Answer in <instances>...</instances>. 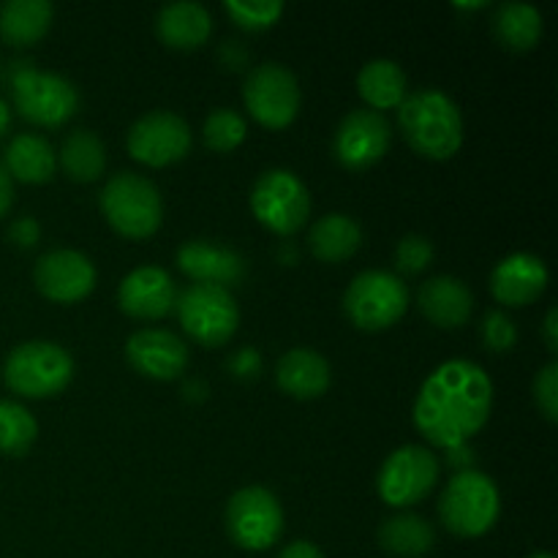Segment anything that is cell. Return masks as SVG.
Instances as JSON below:
<instances>
[{"mask_svg":"<svg viewBox=\"0 0 558 558\" xmlns=\"http://www.w3.org/2000/svg\"><path fill=\"white\" fill-rule=\"evenodd\" d=\"M494 407V381L472 360H447L423 381L414 425L441 450L469 445L485 428Z\"/></svg>","mask_w":558,"mask_h":558,"instance_id":"1","label":"cell"},{"mask_svg":"<svg viewBox=\"0 0 558 558\" xmlns=\"http://www.w3.org/2000/svg\"><path fill=\"white\" fill-rule=\"evenodd\" d=\"M398 125L407 145L430 161H447L463 145L461 109L436 87L409 93L398 107Z\"/></svg>","mask_w":558,"mask_h":558,"instance_id":"2","label":"cell"},{"mask_svg":"<svg viewBox=\"0 0 558 558\" xmlns=\"http://www.w3.org/2000/svg\"><path fill=\"white\" fill-rule=\"evenodd\" d=\"M104 218L109 227L129 240H147L161 229L163 202L156 185L136 172H118L101 189Z\"/></svg>","mask_w":558,"mask_h":558,"instance_id":"3","label":"cell"},{"mask_svg":"<svg viewBox=\"0 0 558 558\" xmlns=\"http://www.w3.org/2000/svg\"><path fill=\"white\" fill-rule=\"evenodd\" d=\"M501 512V496L494 480L483 472H458L447 483L439 499V518L456 537L474 539L496 526Z\"/></svg>","mask_w":558,"mask_h":558,"instance_id":"4","label":"cell"},{"mask_svg":"<svg viewBox=\"0 0 558 558\" xmlns=\"http://www.w3.org/2000/svg\"><path fill=\"white\" fill-rule=\"evenodd\" d=\"M3 379L22 398L60 396L74 379V360L52 341H27L11 349L3 365Z\"/></svg>","mask_w":558,"mask_h":558,"instance_id":"5","label":"cell"},{"mask_svg":"<svg viewBox=\"0 0 558 558\" xmlns=\"http://www.w3.org/2000/svg\"><path fill=\"white\" fill-rule=\"evenodd\" d=\"M11 96L14 107L27 123L41 129H58L74 118L80 107V93L65 76L52 71H38L31 63H22L11 76Z\"/></svg>","mask_w":558,"mask_h":558,"instance_id":"6","label":"cell"},{"mask_svg":"<svg viewBox=\"0 0 558 558\" xmlns=\"http://www.w3.org/2000/svg\"><path fill=\"white\" fill-rule=\"evenodd\" d=\"M409 308V289L387 270H365L354 276L343 294V311L357 330L381 332L398 325Z\"/></svg>","mask_w":558,"mask_h":558,"instance_id":"7","label":"cell"},{"mask_svg":"<svg viewBox=\"0 0 558 558\" xmlns=\"http://www.w3.org/2000/svg\"><path fill=\"white\" fill-rule=\"evenodd\" d=\"M174 308H178V319L191 341L207 349L223 347L238 332L240 311L229 289L191 283L178 294Z\"/></svg>","mask_w":558,"mask_h":558,"instance_id":"8","label":"cell"},{"mask_svg":"<svg viewBox=\"0 0 558 558\" xmlns=\"http://www.w3.org/2000/svg\"><path fill=\"white\" fill-rule=\"evenodd\" d=\"M251 210L262 227L289 238L308 221L311 194L289 169H267L251 189Z\"/></svg>","mask_w":558,"mask_h":558,"instance_id":"9","label":"cell"},{"mask_svg":"<svg viewBox=\"0 0 558 558\" xmlns=\"http://www.w3.org/2000/svg\"><path fill=\"white\" fill-rule=\"evenodd\" d=\"M243 101L259 125L281 131L294 123L300 112L298 76L281 63H262L245 76Z\"/></svg>","mask_w":558,"mask_h":558,"instance_id":"10","label":"cell"},{"mask_svg":"<svg viewBox=\"0 0 558 558\" xmlns=\"http://www.w3.org/2000/svg\"><path fill=\"white\" fill-rule=\"evenodd\" d=\"M227 532L243 550L272 548L283 534L281 501L259 485L238 490L227 505Z\"/></svg>","mask_w":558,"mask_h":558,"instance_id":"11","label":"cell"},{"mask_svg":"<svg viewBox=\"0 0 558 558\" xmlns=\"http://www.w3.org/2000/svg\"><path fill=\"white\" fill-rule=\"evenodd\" d=\"M439 480V461L428 447H398L379 469L376 490L390 507L420 505Z\"/></svg>","mask_w":558,"mask_h":558,"instance_id":"12","label":"cell"},{"mask_svg":"<svg viewBox=\"0 0 558 558\" xmlns=\"http://www.w3.org/2000/svg\"><path fill=\"white\" fill-rule=\"evenodd\" d=\"M392 142L390 123L374 109H354L332 136V156L349 172H365L387 156Z\"/></svg>","mask_w":558,"mask_h":558,"instance_id":"13","label":"cell"},{"mask_svg":"<svg viewBox=\"0 0 558 558\" xmlns=\"http://www.w3.org/2000/svg\"><path fill=\"white\" fill-rule=\"evenodd\" d=\"M191 150V129L183 118L167 109L147 112L129 131V153L145 167L161 169L178 163Z\"/></svg>","mask_w":558,"mask_h":558,"instance_id":"14","label":"cell"},{"mask_svg":"<svg viewBox=\"0 0 558 558\" xmlns=\"http://www.w3.org/2000/svg\"><path fill=\"white\" fill-rule=\"evenodd\" d=\"M33 283L47 300L71 305L85 300L96 287V267L85 254L71 248H58L44 254L33 270Z\"/></svg>","mask_w":558,"mask_h":558,"instance_id":"15","label":"cell"},{"mask_svg":"<svg viewBox=\"0 0 558 558\" xmlns=\"http://www.w3.org/2000/svg\"><path fill=\"white\" fill-rule=\"evenodd\" d=\"M131 368L156 381H172L189 368V347L169 330H140L125 343Z\"/></svg>","mask_w":558,"mask_h":558,"instance_id":"16","label":"cell"},{"mask_svg":"<svg viewBox=\"0 0 558 558\" xmlns=\"http://www.w3.org/2000/svg\"><path fill=\"white\" fill-rule=\"evenodd\" d=\"M174 281L163 267H136L118 287V305L131 319H163L174 308Z\"/></svg>","mask_w":558,"mask_h":558,"instance_id":"17","label":"cell"},{"mask_svg":"<svg viewBox=\"0 0 558 558\" xmlns=\"http://www.w3.org/2000/svg\"><path fill=\"white\" fill-rule=\"evenodd\" d=\"M548 267L539 256L518 251V254L505 256L494 267L490 292H494L496 303L507 305V308H523L543 298V292L548 289Z\"/></svg>","mask_w":558,"mask_h":558,"instance_id":"18","label":"cell"},{"mask_svg":"<svg viewBox=\"0 0 558 558\" xmlns=\"http://www.w3.org/2000/svg\"><path fill=\"white\" fill-rule=\"evenodd\" d=\"M178 267L194 283L210 287H238L245 278V259L234 248L213 240H189L178 248Z\"/></svg>","mask_w":558,"mask_h":558,"instance_id":"19","label":"cell"},{"mask_svg":"<svg viewBox=\"0 0 558 558\" xmlns=\"http://www.w3.org/2000/svg\"><path fill=\"white\" fill-rule=\"evenodd\" d=\"M417 305L430 325L441 330H458L472 319L474 294L461 278L436 276L420 287Z\"/></svg>","mask_w":558,"mask_h":558,"instance_id":"20","label":"cell"},{"mask_svg":"<svg viewBox=\"0 0 558 558\" xmlns=\"http://www.w3.org/2000/svg\"><path fill=\"white\" fill-rule=\"evenodd\" d=\"M156 33L169 49L191 52V49H199L202 44H207L213 33V16L202 3L180 0V3H169L158 11Z\"/></svg>","mask_w":558,"mask_h":558,"instance_id":"21","label":"cell"},{"mask_svg":"<svg viewBox=\"0 0 558 558\" xmlns=\"http://www.w3.org/2000/svg\"><path fill=\"white\" fill-rule=\"evenodd\" d=\"M330 365L314 349H289L276 368V381L287 396L298 401L322 398L330 390Z\"/></svg>","mask_w":558,"mask_h":558,"instance_id":"22","label":"cell"},{"mask_svg":"<svg viewBox=\"0 0 558 558\" xmlns=\"http://www.w3.org/2000/svg\"><path fill=\"white\" fill-rule=\"evenodd\" d=\"M3 169L11 180H20L27 185H44L54 178L58 156L52 145L38 134H16L9 142L3 156Z\"/></svg>","mask_w":558,"mask_h":558,"instance_id":"23","label":"cell"},{"mask_svg":"<svg viewBox=\"0 0 558 558\" xmlns=\"http://www.w3.org/2000/svg\"><path fill=\"white\" fill-rule=\"evenodd\" d=\"M49 0H9L0 5V38L14 49H27L47 36L52 25Z\"/></svg>","mask_w":558,"mask_h":558,"instance_id":"24","label":"cell"},{"mask_svg":"<svg viewBox=\"0 0 558 558\" xmlns=\"http://www.w3.org/2000/svg\"><path fill=\"white\" fill-rule=\"evenodd\" d=\"M363 245V229L352 216L343 213H330L322 216L319 221L311 227L308 248L311 254L327 265H338V262L352 259Z\"/></svg>","mask_w":558,"mask_h":558,"instance_id":"25","label":"cell"},{"mask_svg":"<svg viewBox=\"0 0 558 558\" xmlns=\"http://www.w3.org/2000/svg\"><path fill=\"white\" fill-rule=\"evenodd\" d=\"M357 93L374 112L398 109L409 96L407 74L396 60L376 58L365 63L357 74Z\"/></svg>","mask_w":558,"mask_h":558,"instance_id":"26","label":"cell"},{"mask_svg":"<svg viewBox=\"0 0 558 558\" xmlns=\"http://www.w3.org/2000/svg\"><path fill=\"white\" fill-rule=\"evenodd\" d=\"M494 36L510 52H529L543 38V14L529 3H501L496 9Z\"/></svg>","mask_w":558,"mask_h":558,"instance_id":"27","label":"cell"},{"mask_svg":"<svg viewBox=\"0 0 558 558\" xmlns=\"http://www.w3.org/2000/svg\"><path fill=\"white\" fill-rule=\"evenodd\" d=\"M436 543V532L425 518L414 512H401L392 515L390 521L381 523L379 545L390 556L398 558H420L428 554Z\"/></svg>","mask_w":558,"mask_h":558,"instance_id":"28","label":"cell"},{"mask_svg":"<svg viewBox=\"0 0 558 558\" xmlns=\"http://www.w3.org/2000/svg\"><path fill=\"white\" fill-rule=\"evenodd\" d=\"M60 167L74 183H96L107 167V147L93 131H71L60 147Z\"/></svg>","mask_w":558,"mask_h":558,"instance_id":"29","label":"cell"},{"mask_svg":"<svg viewBox=\"0 0 558 558\" xmlns=\"http://www.w3.org/2000/svg\"><path fill=\"white\" fill-rule=\"evenodd\" d=\"M38 423L22 403L0 401V452L20 458L36 445Z\"/></svg>","mask_w":558,"mask_h":558,"instance_id":"30","label":"cell"},{"mask_svg":"<svg viewBox=\"0 0 558 558\" xmlns=\"http://www.w3.org/2000/svg\"><path fill=\"white\" fill-rule=\"evenodd\" d=\"M248 125L240 118L234 109H216L207 114L205 125H202V140L205 147L213 153H232L243 145Z\"/></svg>","mask_w":558,"mask_h":558,"instance_id":"31","label":"cell"},{"mask_svg":"<svg viewBox=\"0 0 558 558\" xmlns=\"http://www.w3.org/2000/svg\"><path fill=\"white\" fill-rule=\"evenodd\" d=\"M232 22L243 31L259 33L276 25L283 14L281 0H227L223 3Z\"/></svg>","mask_w":558,"mask_h":558,"instance_id":"32","label":"cell"},{"mask_svg":"<svg viewBox=\"0 0 558 558\" xmlns=\"http://www.w3.org/2000/svg\"><path fill=\"white\" fill-rule=\"evenodd\" d=\"M434 262V245L423 234H407L396 248V267L403 276H420Z\"/></svg>","mask_w":558,"mask_h":558,"instance_id":"33","label":"cell"},{"mask_svg":"<svg viewBox=\"0 0 558 558\" xmlns=\"http://www.w3.org/2000/svg\"><path fill=\"white\" fill-rule=\"evenodd\" d=\"M518 341V330L510 322V316L501 314V311H488L483 319V343L490 352H510Z\"/></svg>","mask_w":558,"mask_h":558,"instance_id":"34","label":"cell"},{"mask_svg":"<svg viewBox=\"0 0 558 558\" xmlns=\"http://www.w3.org/2000/svg\"><path fill=\"white\" fill-rule=\"evenodd\" d=\"M534 401L548 423L558 420V363H548L534 379Z\"/></svg>","mask_w":558,"mask_h":558,"instance_id":"35","label":"cell"},{"mask_svg":"<svg viewBox=\"0 0 558 558\" xmlns=\"http://www.w3.org/2000/svg\"><path fill=\"white\" fill-rule=\"evenodd\" d=\"M9 240L16 245V248H22V251L36 248L38 240H41V227H38L36 218L22 216V218H16V221L9 227Z\"/></svg>","mask_w":558,"mask_h":558,"instance_id":"36","label":"cell"},{"mask_svg":"<svg viewBox=\"0 0 558 558\" xmlns=\"http://www.w3.org/2000/svg\"><path fill=\"white\" fill-rule=\"evenodd\" d=\"M229 371H232L234 376H240V379H256V376L262 374V354L251 347L240 349V352L229 360Z\"/></svg>","mask_w":558,"mask_h":558,"instance_id":"37","label":"cell"},{"mask_svg":"<svg viewBox=\"0 0 558 558\" xmlns=\"http://www.w3.org/2000/svg\"><path fill=\"white\" fill-rule=\"evenodd\" d=\"M278 558H325V554H322L314 543H308V539H294V543H289L287 548L281 550Z\"/></svg>","mask_w":558,"mask_h":558,"instance_id":"38","label":"cell"},{"mask_svg":"<svg viewBox=\"0 0 558 558\" xmlns=\"http://www.w3.org/2000/svg\"><path fill=\"white\" fill-rule=\"evenodd\" d=\"M11 205H14V180L9 178V172L0 163V221L9 216Z\"/></svg>","mask_w":558,"mask_h":558,"instance_id":"39","label":"cell"},{"mask_svg":"<svg viewBox=\"0 0 558 558\" xmlns=\"http://www.w3.org/2000/svg\"><path fill=\"white\" fill-rule=\"evenodd\" d=\"M447 463L458 466L461 472H469V469H472V463H474V450L469 445L452 447V450H447Z\"/></svg>","mask_w":558,"mask_h":558,"instance_id":"40","label":"cell"},{"mask_svg":"<svg viewBox=\"0 0 558 558\" xmlns=\"http://www.w3.org/2000/svg\"><path fill=\"white\" fill-rule=\"evenodd\" d=\"M543 336H545V347H548V352L556 354L558 352V311L556 308H550L548 316H545Z\"/></svg>","mask_w":558,"mask_h":558,"instance_id":"41","label":"cell"},{"mask_svg":"<svg viewBox=\"0 0 558 558\" xmlns=\"http://www.w3.org/2000/svg\"><path fill=\"white\" fill-rule=\"evenodd\" d=\"M9 125H11V109H9V104H5L3 98H0V136H3L5 131H9Z\"/></svg>","mask_w":558,"mask_h":558,"instance_id":"42","label":"cell"},{"mask_svg":"<svg viewBox=\"0 0 558 558\" xmlns=\"http://www.w3.org/2000/svg\"><path fill=\"white\" fill-rule=\"evenodd\" d=\"M529 558H554L550 554H534V556H529Z\"/></svg>","mask_w":558,"mask_h":558,"instance_id":"43","label":"cell"}]
</instances>
